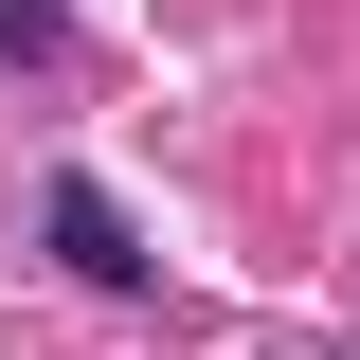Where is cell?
<instances>
[{
	"label": "cell",
	"mask_w": 360,
	"mask_h": 360,
	"mask_svg": "<svg viewBox=\"0 0 360 360\" xmlns=\"http://www.w3.org/2000/svg\"><path fill=\"white\" fill-rule=\"evenodd\" d=\"M37 234H54V270H72V288H144V270H162V252H144V217L108 198V180H72V162L37 180Z\"/></svg>",
	"instance_id": "1"
},
{
	"label": "cell",
	"mask_w": 360,
	"mask_h": 360,
	"mask_svg": "<svg viewBox=\"0 0 360 360\" xmlns=\"http://www.w3.org/2000/svg\"><path fill=\"white\" fill-rule=\"evenodd\" d=\"M0 54H18V72H72V18H54V0H0Z\"/></svg>",
	"instance_id": "2"
}]
</instances>
